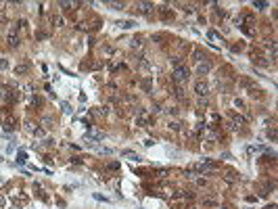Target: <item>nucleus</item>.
Listing matches in <instances>:
<instances>
[{
	"mask_svg": "<svg viewBox=\"0 0 278 209\" xmlns=\"http://www.w3.org/2000/svg\"><path fill=\"white\" fill-rule=\"evenodd\" d=\"M176 77H178V80H188V69H184V67L178 69L176 71Z\"/></svg>",
	"mask_w": 278,
	"mask_h": 209,
	"instance_id": "f257e3e1",
	"label": "nucleus"
}]
</instances>
